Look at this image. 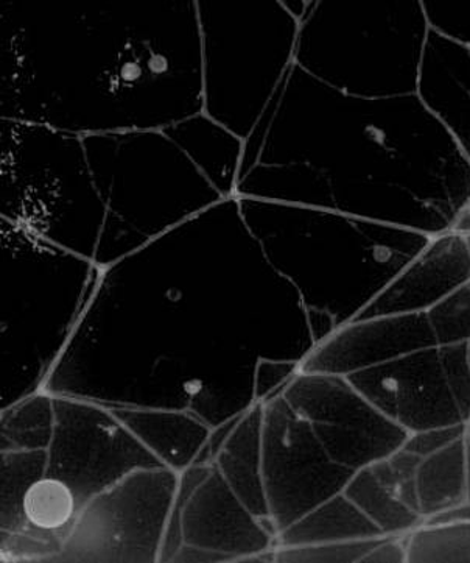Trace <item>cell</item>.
<instances>
[{"label": "cell", "mask_w": 470, "mask_h": 563, "mask_svg": "<svg viewBox=\"0 0 470 563\" xmlns=\"http://www.w3.org/2000/svg\"><path fill=\"white\" fill-rule=\"evenodd\" d=\"M0 119L77 136L203 113L197 0H0Z\"/></svg>", "instance_id": "cell-1"}, {"label": "cell", "mask_w": 470, "mask_h": 563, "mask_svg": "<svg viewBox=\"0 0 470 563\" xmlns=\"http://www.w3.org/2000/svg\"><path fill=\"white\" fill-rule=\"evenodd\" d=\"M107 220L94 263L108 267L226 200L166 130L85 136Z\"/></svg>", "instance_id": "cell-2"}, {"label": "cell", "mask_w": 470, "mask_h": 563, "mask_svg": "<svg viewBox=\"0 0 470 563\" xmlns=\"http://www.w3.org/2000/svg\"><path fill=\"white\" fill-rule=\"evenodd\" d=\"M2 218L96 260L107 220L83 137L0 119Z\"/></svg>", "instance_id": "cell-3"}, {"label": "cell", "mask_w": 470, "mask_h": 563, "mask_svg": "<svg viewBox=\"0 0 470 563\" xmlns=\"http://www.w3.org/2000/svg\"><path fill=\"white\" fill-rule=\"evenodd\" d=\"M203 113L242 141L294 63L300 21L283 2L197 0Z\"/></svg>", "instance_id": "cell-4"}, {"label": "cell", "mask_w": 470, "mask_h": 563, "mask_svg": "<svg viewBox=\"0 0 470 563\" xmlns=\"http://www.w3.org/2000/svg\"><path fill=\"white\" fill-rule=\"evenodd\" d=\"M296 383L294 409L338 464L357 472L404 446L410 432L379 411L346 376L305 372Z\"/></svg>", "instance_id": "cell-5"}, {"label": "cell", "mask_w": 470, "mask_h": 563, "mask_svg": "<svg viewBox=\"0 0 470 563\" xmlns=\"http://www.w3.org/2000/svg\"><path fill=\"white\" fill-rule=\"evenodd\" d=\"M346 378L379 411L409 432L465 423L438 346L417 350Z\"/></svg>", "instance_id": "cell-6"}, {"label": "cell", "mask_w": 470, "mask_h": 563, "mask_svg": "<svg viewBox=\"0 0 470 563\" xmlns=\"http://www.w3.org/2000/svg\"><path fill=\"white\" fill-rule=\"evenodd\" d=\"M166 132L188 153L225 199L235 197V183L244 155V141L240 137L204 113L169 126Z\"/></svg>", "instance_id": "cell-7"}, {"label": "cell", "mask_w": 470, "mask_h": 563, "mask_svg": "<svg viewBox=\"0 0 470 563\" xmlns=\"http://www.w3.org/2000/svg\"><path fill=\"white\" fill-rule=\"evenodd\" d=\"M382 531L345 494L335 495L290 526V547L374 539Z\"/></svg>", "instance_id": "cell-8"}, {"label": "cell", "mask_w": 470, "mask_h": 563, "mask_svg": "<svg viewBox=\"0 0 470 563\" xmlns=\"http://www.w3.org/2000/svg\"><path fill=\"white\" fill-rule=\"evenodd\" d=\"M417 503L425 518L468 501L465 438L424 457L417 470Z\"/></svg>", "instance_id": "cell-9"}, {"label": "cell", "mask_w": 470, "mask_h": 563, "mask_svg": "<svg viewBox=\"0 0 470 563\" xmlns=\"http://www.w3.org/2000/svg\"><path fill=\"white\" fill-rule=\"evenodd\" d=\"M343 494L383 536H409L424 523L423 516L383 486L369 467L357 470Z\"/></svg>", "instance_id": "cell-10"}, {"label": "cell", "mask_w": 470, "mask_h": 563, "mask_svg": "<svg viewBox=\"0 0 470 563\" xmlns=\"http://www.w3.org/2000/svg\"><path fill=\"white\" fill-rule=\"evenodd\" d=\"M409 563H470V521L421 525L406 537Z\"/></svg>", "instance_id": "cell-11"}, {"label": "cell", "mask_w": 470, "mask_h": 563, "mask_svg": "<svg viewBox=\"0 0 470 563\" xmlns=\"http://www.w3.org/2000/svg\"><path fill=\"white\" fill-rule=\"evenodd\" d=\"M22 510L33 528L58 532L74 520L77 499L72 488L55 477L35 481L22 498Z\"/></svg>", "instance_id": "cell-12"}, {"label": "cell", "mask_w": 470, "mask_h": 563, "mask_svg": "<svg viewBox=\"0 0 470 563\" xmlns=\"http://www.w3.org/2000/svg\"><path fill=\"white\" fill-rule=\"evenodd\" d=\"M436 345L470 342V278L450 290L425 312Z\"/></svg>", "instance_id": "cell-13"}, {"label": "cell", "mask_w": 470, "mask_h": 563, "mask_svg": "<svg viewBox=\"0 0 470 563\" xmlns=\"http://www.w3.org/2000/svg\"><path fill=\"white\" fill-rule=\"evenodd\" d=\"M383 536L374 539L352 540V542H335L304 544L292 547L287 558L301 562H360L376 547Z\"/></svg>", "instance_id": "cell-14"}, {"label": "cell", "mask_w": 470, "mask_h": 563, "mask_svg": "<svg viewBox=\"0 0 470 563\" xmlns=\"http://www.w3.org/2000/svg\"><path fill=\"white\" fill-rule=\"evenodd\" d=\"M439 357L446 373L447 382L458 409H460L462 421L470 423V363L468 356V344H455L438 346Z\"/></svg>", "instance_id": "cell-15"}, {"label": "cell", "mask_w": 470, "mask_h": 563, "mask_svg": "<svg viewBox=\"0 0 470 563\" xmlns=\"http://www.w3.org/2000/svg\"><path fill=\"white\" fill-rule=\"evenodd\" d=\"M469 423L450 424V427L430 428V430L410 432L404 449L419 457H428L438 453L451 443L465 438Z\"/></svg>", "instance_id": "cell-16"}, {"label": "cell", "mask_w": 470, "mask_h": 563, "mask_svg": "<svg viewBox=\"0 0 470 563\" xmlns=\"http://www.w3.org/2000/svg\"><path fill=\"white\" fill-rule=\"evenodd\" d=\"M388 462H390L391 468H393L399 498H401L406 506L419 512L416 479L417 470H419L423 457L417 456V454L402 446L401 450L395 451V453L388 457Z\"/></svg>", "instance_id": "cell-17"}, {"label": "cell", "mask_w": 470, "mask_h": 563, "mask_svg": "<svg viewBox=\"0 0 470 563\" xmlns=\"http://www.w3.org/2000/svg\"><path fill=\"white\" fill-rule=\"evenodd\" d=\"M409 536H383L361 563H409Z\"/></svg>", "instance_id": "cell-18"}, {"label": "cell", "mask_w": 470, "mask_h": 563, "mask_svg": "<svg viewBox=\"0 0 470 563\" xmlns=\"http://www.w3.org/2000/svg\"><path fill=\"white\" fill-rule=\"evenodd\" d=\"M468 521H470V503L465 501L461 505L449 507V509L443 510V512L425 518L423 525L468 523Z\"/></svg>", "instance_id": "cell-19"}, {"label": "cell", "mask_w": 470, "mask_h": 563, "mask_svg": "<svg viewBox=\"0 0 470 563\" xmlns=\"http://www.w3.org/2000/svg\"><path fill=\"white\" fill-rule=\"evenodd\" d=\"M455 233L460 234L461 238L470 236V208L461 212L457 223H455Z\"/></svg>", "instance_id": "cell-20"}, {"label": "cell", "mask_w": 470, "mask_h": 563, "mask_svg": "<svg viewBox=\"0 0 470 563\" xmlns=\"http://www.w3.org/2000/svg\"><path fill=\"white\" fill-rule=\"evenodd\" d=\"M466 445V490H468V501L470 503V423L465 434Z\"/></svg>", "instance_id": "cell-21"}, {"label": "cell", "mask_w": 470, "mask_h": 563, "mask_svg": "<svg viewBox=\"0 0 470 563\" xmlns=\"http://www.w3.org/2000/svg\"><path fill=\"white\" fill-rule=\"evenodd\" d=\"M462 239H465L466 249H468L469 260H470V236H465Z\"/></svg>", "instance_id": "cell-22"}, {"label": "cell", "mask_w": 470, "mask_h": 563, "mask_svg": "<svg viewBox=\"0 0 470 563\" xmlns=\"http://www.w3.org/2000/svg\"><path fill=\"white\" fill-rule=\"evenodd\" d=\"M468 356H469V363H470V342H468Z\"/></svg>", "instance_id": "cell-23"}]
</instances>
